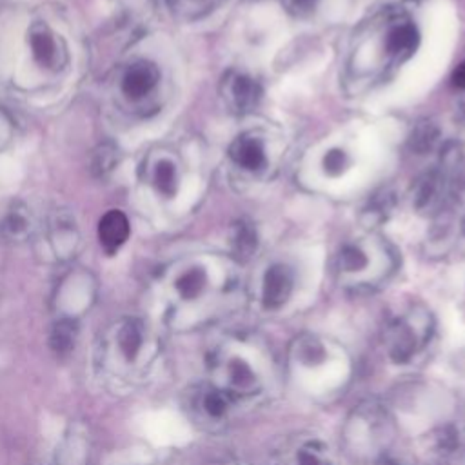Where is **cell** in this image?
<instances>
[{"label":"cell","mask_w":465,"mask_h":465,"mask_svg":"<svg viewBox=\"0 0 465 465\" xmlns=\"http://www.w3.org/2000/svg\"><path fill=\"white\" fill-rule=\"evenodd\" d=\"M274 381V361L267 347L245 336L223 340L209 360V385L236 409L262 398Z\"/></svg>","instance_id":"cell-1"},{"label":"cell","mask_w":465,"mask_h":465,"mask_svg":"<svg viewBox=\"0 0 465 465\" xmlns=\"http://www.w3.org/2000/svg\"><path fill=\"white\" fill-rule=\"evenodd\" d=\"M287 372L292 385L311 398H332L351 381L352 360L347 349L320 334L296 336L287 349Z\"/></svg>","instance_id":"cell-2"},{"label":"cell","mask_w":465,"mask_h":465,"mask_svg":"<svg viewBox=\"0 0 465 465\" xmlns=\"http://www.w3.org/2000/svg\"><path fill=\"white\" fill-rule=\"evenodd\" d=\"M392 434V416L376 401H365L354 407L341 430L345 450L360 461H374L387 454Z\"/></svg>","instance_id":"cell-3"},{"label":"cell","mask_w":465,"mask_h":465,"mask_svg":"<svg viewBox=\"0 0 465 465\" xmlns=\"http://www.w3.org/2000/svg\"><path fill=\"white\" fill-rule=\"evenodd\" d=\"M434 318L425 307L414 305L391 318L381 334V347L394 365L414 363L430 345Z\"/></svg>","instance_id":"cell-4"},{"label":"cell","mask_w":465,"mask_h":465,"mask_svg":"<svg viewBox=\"0 0 465 465\" xmlns=\"http://www.w3.org/2000/svg\"><path fill=\"white\" fill-rule=\"evenodd\" d=\"M392 265L372 262L371 252L358 242L345 243L336 256V274L340 282L352 289H371L391 272Z\"/></svg>","instance_id":"cell-5"},{"label":"cell","mask_w":465,"mask_h":465,"mask_svg":"<svg viewBox=\"0 0 465 465\" xmlns=\"http://www.w3.org/2000/svg\"><path fill=\"white\" fill-rule=\"evenodd\" d=\"M269 465H338L332 449L320 438H298L282 447Z\"/></svg>","instance_id":"cell-6"},{"label":"cell","mask_w":465,"mask_h":465,"mask_svg":"<svg viewBox=\"0 0 465 465\" xmlns=\"http://www.w3.org/2000/svg\"><path fill=\"white\" fill-rule=\"evenodd\" d=\"M450 182L440 169L421 174L412 185V205L421 214L440 213L452 194Z\"/></svg>","instance_id":"cell-7"},{"label":"cell","mask_w":465,"mask_h":465,"mask_svg":"<svg viewBox=\"0 0 465 465\" xmlns=\"http://www.w3.org/2000/svg\"><path fill=\"white\" fill-rule=\"evenodd\" d=\"M294 291V272L285 263H272L265 269L260 285V302L267 311L282 309Z\"/></svg>","instance_id":"cell-8"},{"label":"cell","mask_w":465,"mask_h":465,"mask_svg":"<svg viewBox=\"0 0 465 465\" xmlns=\"http://www.w3.org/2000/svg\"><path fill=\"white\" fill-rule=\"evenodd\" d=\"M158 82V67L149 60H136L124 69L120 78V91L127 100L140 102L156 89Z\"/></svg>","instance_id":"cell-9"},{"label":"cell","mask_w":465,"mask_h":465,"mask_svg":"<svg viewBox=\"0 0 465 465\" xmlns=\"http://www.w3.org/2000/svg\"><path fill=\"white\" fill-rule=\"evenodd\" d=\"M223 96L231 111L247 114L260 104L262 87L254 78L243 73H231L223 82Z\"/></svg>","instance_id":"cell-10"},{"label":"cell","mask_w":465,"mask_h":465,"mask_svg":"<svg viewBox=\"0 0 465 465\" xmlns=\"http://www.w3.org/2000/svg\"><path fill=\"white\" fill-rule=\"evenodd\" d=\"M194 409L198 416L207 423H223L236 411V407L209 383L202 385L194 398Z\"/></svg>","instance_id":"cell-11"},{"label":"cell","mask_w":465,"mask_h":465,"mask_svg":"<svg viewBox=\"0 0 465 465\" xmlns=\"http://www.w3.org/2000/svg\"><path fill=\"white\" fill-rule=\"evenodd\" d=\"M231 160L245 171H260L265 163V149L260 138L252 134H240L229 147Z\"/></svg>","instance_id":"cell-12"},{"label":"cell","mask_w":465,"mask_h":465,"mask_svg":"<svg viewBox=\"0 0 465 465\" xmlns=\"http://www.w3.org/2000/svg\"><path fill=\"white\" fill-rule=\"evenodd\" d=\"M209 287H211L209 274L200 265H191V267L183 269L174 278V292L185 303H193V302L202 300L207 294Z\"/></svg>","instance_id":"cell-13"},{"label":"cell","mask_w":465,"mask_h":465,"mask_svg":"<svg viewBox=\"0 0 465 465\" xmlns=\"http://www.w3.org/2000/svg\"><path fill=\"white\" fill-rule=\"evenodd\" d=\"M129 236V222L122 211H109L98 223V238L107 252H114Z\"/></svg>","instance_id":"cell-14"},{"label":"cell","mask_w":465,"mask_h":465,"mask_svg":"<svg viewBox=\"0 0 465 465\" xmlns=\"http://www.w3.org/2000/svg\"><path fill=\"white\" fill-rule=\"evenodd\" d=\"M420 44V33L416 25L403 22L394 25L385 36V51L394 60H407Z\"/></svg>","instance_id":"cell-15"},{"label":"cell","mask_w":465,"mask_h":465,"mask_svg":"<svg viewBox=\"0 0 465 465\" xmlns=\"http://www.w3.org/2000/svg\"><path fill=\"white\" fill-rule=\"evenodd\" d=\"M256 247H258L256 227L249 220H245V218L234 222L232 227H231V251H232V256L238 262H247L256 252Z\"/></svg>","instance_id":"cell-16"},{"label":"cell","mask_w":465,"mask_h":465,"mask_svg":"<svg viewBox=\"0 0 465 465\" xmlns=\"http://www.w3.org/2000/svg\"><path fill=\"white\" fill-rule=\"evenodd\" d=\"M31 45L35 56L44 64V65H58L62 64L60 60V51L56 45V40L49 33L45 25H38L31 31Z\"/></svg>","instance_id":"cell-17"},{"label":"cell","mask_w":465,"mask_h":465,"mask_svg":"<svg viewBox=\"0 0 465 465\" xmlns=\"http://www.w3.org/2000/svg\"><path fill=\"white\" fill-rule=\"evenodd\" d=\"M440 140V127L432 120H420L409 134V149L414 154L430 153Z\"/></svg>","instance_id":"cell-18"},{"label":"cell","mask_w":465,"mask_h":465,"mask_svg":"<svg viewBox=\"0 0 465 465\" xmlns=\"http://www.w3.org/2000/svg\"><path fill=\"white\" fill-rule=\"evenodd\" d=\"M151 180L154 187L163 194H173L176 191V169L167 158H160L151 171Z\"/></svg>","instance_id":"cell-19"},{"label":"cell","mask_w":465,"mask_h":465,"mask_svg":"<svg viewBox=\"0 0 465 465\" xmlns=\"http://www.w3.org/2000/svg\"><path fill=\"white\" fill-rule=\"evenodd\" d=\"M222 0H169L173 11L185 18H196L213 9Z\"/></svg>","instance_id":"cell-20"},{"label":"cell","mask_w":465,"mask_h":465,"mask_svg":"<svg viewBox=\"0 0 465 465\" xmlns=\"http://www.w3.org/2000/svg\"><path fill=\"white\" fill-rule=\"evenodd\" d=\"M74 340V325L71 322H60L53 332V345L56 351H67Z\"/></svg>","instance_id":"cell-21"},{"label":"cell","mask_w":465,"mask_h":465,"mask_svg":"<svg viewBox=\"0 0 465 465\" xmlns=\"http://www.w3.org/2000/svg\"><path fill=\"white\" fill-rule=\"evenodd\" d=\"M349 160L347 154L340 149H331L325 156H323V167L329 174H340L341 171H345Z\"/></svg>","instance_id":"cell-22"},{"label":"cell","mask_w":465,"mask_h":465,"mask_svg":"<svg viewBox=\"0 0 465 465\" xmlns=\"http://www.w3.org/2000/svg\"><path fill=\"white\" fill-rule=\"evenodd\" d=\"M392 194H389L387 191L381 193V194H376L371 202V209L367 211V214L371 216H378V220H383V216L389 213V209L392 207Z\"/></svg>","instance_id":"cell-23"},{"label":"cell","mask_w":465,"mask_h":465,"mask_svg":"<svg viewBox=\"0 0 465 465\" xmlns=\"http://www.w3.org/2000/svg\"><path fill=\"white\" fill-rule=\"evenodd\" d=\"M318 0H283L289 13L294 16H307L314 11Z\"/></svg>","instance_id":"cell-24"},{"label":"cell","mask_w":465,"mask_h":465,"mask_svg":"<svg viewBox=\"0 0 465 465\" xmlns=\"http://www.w3.org/2000/svg\"><path fill=\"white\" fill-rule=\"evenodd\" d=\"M7 229L11 232H27V218L20 211H13L7 220Z\"/></svg>","instance_id":"cell-25"},{"label":"cell","mask_w":465,"mask_h":465,"mask_svg":"<svg viewBox=\"0 0 465 465\" xmlns=\"http://www.w3.org/2000/svg\"><path fill=\"white\" fill-rule=\"evenodd\" d=\"M452 84H454L458 89L465 91V60L452 71Z\"/></svg>","instance_id":"cell-26"},{"label":"cell","mask_w":465,"mask_h":465,"mask_svg":"<svg viewBox=\"0 0 465 465\" xmlns=\"http://www.w3.org/2000/svg\"><path fill=\"white\" fill-rule=\"evenodd\" d=\"M369 465H409V463H405L403 460H400V458H396V456H391V454L387 452V454L376 458L374 461H371Z\"/></svg>","instance_id":"cell-27"},{"label":"cell","mask_w":465,"mask_h":465,"mask_svg":"<svg viewBox=\"0 0 465 465\" xmlns=\"http://www.w3.org/2000/svg\"><path fill=\"white\" fill-rule=\"evenodd\" d=\"M456 116L460 118V120H463L465 122V93L460 96V100H458V109H456Z\"/></svg>","instance_id":"cell-28"},{"label":"cell","mask_w":465,"mask_h":465,"mask_svg":"<svg viewBox=\"0 0 465 465\" xmlns=\"http://www.w3.org/2000/svg\"><path fill=\"white\" fill-rule=\"evenodd\" d=\"M220 465H240V463H236V461H232V463H231V461H225V463H220Z\"/></svg>","instance_id":"cell-29"}]
</instances>
